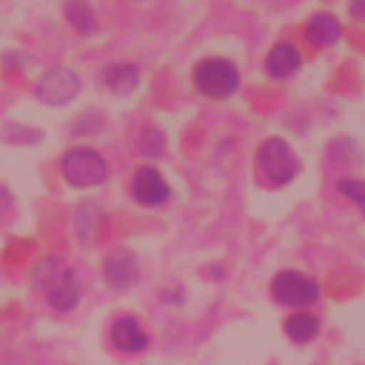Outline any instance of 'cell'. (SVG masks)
<instances>
[{
    "instance_id": "16",
    "label": "cell",
    "mask_w": 365,
    "mask_h": 365,
    "mask_svg": "<svg viewBox=\"0 0 365 365\" xmlns=\"http://www.w3.org/2000/svg\"><path fill=\"white\" fill-rule=\"evenodd\" d=\"M137 148H140V154L148 157V160H151V157H160L163 148H165V137H163V131L154 128V125L143 128V134H140V140H137Z\"/></svg>"
},
{
    "instance_id": "3",
    "label": "cell",
    "mask_w": 365,
    "mask_h": 365,
    "mask_svg": "<svg viewBox=\"0 0 365 365\" xmlns=\"http://www.w3.org/2000/svg\"><path fill=\"white\" fill-rule=\"evenodd\" d=\"M257 171L268 185H288L297 177L299 163L282 137H268L257 148Z\"/></svg>"
},
{
    "instance_id": "15",
    "label": "cell",
    "mask_w": 365,
    "mask_h": 365,
    "mask_svg": "<svg viewBox=\"0 0 365 365\" xmlns=\"http://www.w3.org/2000/svg\"><path fill=\"white\" fill-rule=\"evenodd\" d=\"M74 231L83 242H91L100 237V208L94 202H83L74 214Z\"/></svg>"
},
{
    "instance_id": "13",
    "label": "cell",
    "mask_w": 365,
    "mask_h": 365,
    "mask_svg": "<svg viewBox=\"0 0 365 365\" xmlns=\"http://www.w3.org/2000/svg\"><path fill=\"white\" fill-rule=\"evenodd\" d=\"M282 331H285V336H288L291 342L305 345V342H311V339L319 334V317L311 314V311H297V314L285 317Z\"/></svg>"
},
{
    "instance_id": "1",
    "label": "cell",
    "mask_w": 365,
    "mask_h": 365,
    "mask_svg": "<svg viewBox=\"0 0 365 365\" xmlns=\"http://www.w3.org/2000/svg\"><path fill=\"white\" fill-rule=\"evenodd\" d=\"M31 285L34 291L48 302L51 311L57 314H68L77 308L80 297H83V282L74 274V268L60 259V257H43L34 271H31Z\"/></svg>"
},
{
    "instance_id": "7",
    "label": "cell",
    "mask_w": 365,
    "mask_h": 365,
    "mask_svg": "<svg viewBox=\"0 0 365 365\" xmlns=\"http://www.w3.org/2000/svg\"><path fill=\"white\" fill-rule=\"evenodd\" d=\"M131 197L140 202V205H148V208H160L171 200V188L165 182V177L154 168V165H140L131 177Z\"/></svg>"
},
{
    "instance_id": "18",
    "label": "cell",
    "mask_w": 365,
    "mask_h": 365,
    "mask_svg": "<svg viewBox=\"0 0 365 365\" xmlns=\"http://www.w3.org/2000/svg\"><path fill=\"white\" fill-rule=\"evenodd\" d=\"M160 297H163V302H165V305H180V302L185 299V291H182V285H174L171 291H163Z\"/></svg>"
},
{
    "instance_id": "5",
    "label": "cell",
    "mask_w": 365,
    "mask_h": 365,
    "mask_svg": "<svg viewBox=\"0 0 365 365\" xmlns=\"http://www.w3.org/2000/svg\"><path fill=\"white\" fill-rule=\"evenodd\" d=\"M271 297L279 305H288V308H308L319 299V285H317L314 277H308L302 271H294V268H285V271L274 274Z\"/></svg>"
},
{
    "instance_id": "4",
    "label": "cell",
    "mask_w": 365,
    "mask_h": 365,
    "mask_svg": "<svg viewBox=\"0 0 365 365\" xmlns=\"http://www.w3.org/2000/svg\"><path fill=\"white\" fill-rule=\"evenodd\" d=\"M194 86L200 94L211 100H222L240 88V71L225 57H205L194 68Z\"/></svg>"
},
{
    "instance_id": "9",
    "label": "cell",
    "mask_w": 365,
    "mask_h": 365,
    "mask_svg": "<svg viewBox=\"0 0 365 365\" xmlns=\"http://www.w3.org/2000/svg\"><path fill=\"white\" fill-rule=\"evenodd\" d=\"M108 339L111 345L120 351V354H140L148 348V334L143 331V325L137 322V317H117L111 322V331H108Z\"/></svg>"
},
{
    "instance_id": "2",
    "label": "cell",
    "mask_w": 365,
    "mask_h": 365,
    "mask_svg": "<svg viewBox=\"0 0 365 365\" xmlns=\"http://www.w3.org/2000/svg\"><path fill=\"white\" fill-rule=\"evenodd\" d=\"M60 174L71 188H94L106 182L108 177V163L106 157L91 148V145H77L63 154L60 160Z\"/></svg>"
},
{
    "instance_id": "19",
    "label": "cell",
    "mask_w": 365,
    "mask_h": 365,
    "mask_svg": "<svg viewBox=\"0 0 365 365\" xmlns=\"http://www.w3.org/2000/svg\"><path fill=\"white\" fill-rule=\"evenodd\" d=\"M351 17L354 20H365V0H351Z\"/></svg>"
},
{
    "instance_id": "6",
    "label": "cell",
    "mask_w": 365,
    "mask_h": 365,
    "mask_svg": "<svg viewBox=\"0 0 365 365\" xmlns=\"http://www.w3.org/2000/svg\"><path fill=\"white\" fill-rule=\"evenodd\" d=\"M77 91H80V77L63 66L46 71L34 86V97L46 106H66L68 100L77 97Z\"/></svg>"
},
{
    "instance_id": "11",
    "label": "cell",
    "mask_w": 365,
    "mask_h": 365,
    "mask_svg": "<svg viewBox=\"0 0 365 365\" xmlns=\"http://www.w3.org/2000/svg\"><path fill=\"white\" fill-rule=\"evenodd\" d=\"M339 34H342V26H339V20H336L334 14H328V11L314 14V17L308 20V26H305V37H308V43L317 46V48L334 46V43L339 40Z\"/></svg>"
},
{
    "instance_id": "14",
    "label": "cell",
    "mask_w": 365,
    "mask_h": 365,
    "mask_svg": "<svg viewBox=\"0 0 365 365\" xmlns=\"http://www.w3.org/2000/svg\"><path fill=\"white\" fill-rule=\"evenodd\" d=\"M63 17L80 34H94L97 31V14H94L88 0H66L63 3Z\"/></svg>"
},
{
    "instance_id": "20",
    "label": "cell",
    "mask_w": 365,
    "mask_h": 365,
    "mask_svg": "<svg viewBox=\"0 0 365 365\" xmlns=\"http://www.w3.org/2000/svg\"><path fill=\"white\" fill-rule=\"evenodd\" d=\"M9 205V191L6 188H0V214H3V208Z\"/></svg>"
},
{
    "instance_id": "10",
    "label": "cell",
    "mask_w": 365,
    "mask_h": 365,
    "mask_svg": "<svg viewBox=\"0 0 365 365\" xmlns=\"http://www.w3.org/2000/svg\"><path fill=\"white\" fill-rule=\"evenodd\" d=\"M299 66H302V57H299L297 46H294V43H288V40L277 43V46L268 51V57H265V71H268L271 77H277V80L291 77Z\"/></svg>"
},
{
    "instance_id": "12",
    "label": "cell",
    "mask_w": 365,
    "mask_h": 365,
    "mask_svg": "<svg viewBox=\"0 0 365 365\" xmlns=\"http://www.w3.org/2000/svg\"><path fill=\"white\" fill-rule=\"evenodd\" d=\"M103 83H106L108 91L125 97V94H131V91L137 88V83H140V68H137L134 63H114V66H108V68L103 71Z\"/></svg>"
},
{
    "instance_id": "17",
    "label": "cell",
    "mask_w": 365,
    "mask_h": 365,
    "mask_svg": "<svg viewBox=\"0 0 365 365\" xmlns=\"http://www.w3.org/2000/svg\"><path fill=\"white\" fill-rule=\"evenodd\" d=\"M336 191L351 200L354 205H359V211L365 214V180H354V177H342L336 180Z\"/></svg>"
},
{
    "instance_id": "8",
    "label": "cell",
    "mask_w": 365,
    "mask_h": 365,
    "mask_svg": "<svg viewBox=\"0 0 365 365\" xmlns=\"http://www.w3.org/2000/svg\"><path fill=\"white\" fill-rule=\"evenodd\" d=\"M103 279L114 288V291H128L137 279H140V265L134 251L128 248H117L103 259Z\"/></svg>"
}]
</instances>
